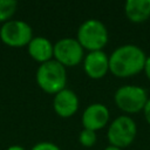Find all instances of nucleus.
Listing matches in <instances>:
<instances>
[{
    "label": "nucleus",
    "instance_id": "f257e3e1",
    "mask_svg": "<svg viewBox=\"0 0 150 150\" xmlns=\"http://www.w3.org/2000/svg\"><path fill=\"white\" fill-rule=\"evenodd\" d=\"M146 55L137 45L118 46L109 55V71L120 79L132 77L143 71Z\"/></svg>",
    "mask_w": 150,
    "mask_h": 150
},
{
    "label": "nucleus",
    "instance_id": "f03ea898",
    "mask_svg": "<svg viewBox=\"0 0 150 150\" xmlns=\"http://www.w3.org/2000/svg\"><path fill=\"white\" fill-rule=\"evenodd\" d=\"M35 80L42 91L55 95L67 88V70L61 63L53 59L38 67Z\"/></svg>",
    "mask_w": 150,
    "mask_h": 150
},
{
    "label": "nucleus",
    "instance_id": "7ed1b4c3",
    "mask_svg": "<svg viewBox=\"0 0 150 150\" xmlns=\"http://www.w3.org/2000/svg\"><path fill=\"white\" fill-rule=\"evenodd\" d=\"M76 40L84 50H103L108 43L109 33L105 25L98 19H87L77 28Z\"/></svg>",
    "mask_w": 150,
    "mask_h": 150
},
{
    "label": "nucleus",
    "instance_id": "20e7f679",
    "mask_svg": "<svg viewBox=\"0 0 150 150\" xmlns=\"http://www.w3.org/2000/svg\"><path fill=\"white\" fill-rule=\"evenodd\" d=\"M148 91L139 86L127 84L120 87L114 94L115 104L125 115L137 114L143 110L148 101Z\"/></svg>",
    "mask_w": 150,
    "mask_h": 150
},
{
    "label": "nucleus",
    "instance_id": "39448f33",
    "mask_svg": "<svg viewBox=\"0 0 150 150\" xmlns=\"http://www.w3.org/2000/svg\"><path fill=\"white\" fill-rule=\"evenodd\" d=\"M137 135V125L129 115H121L114 118L107 131V138L109 145L117 146L120 149L129 146Z\"/></svg>",
    "mask_w": 150,
    "mask_h": 150
},
{
    "label": "nucleus",
    "instance_id": "423d86ee",
    "mask_svg": "<svg viewBox=\"0 0 150 150\" xmlns=\"http://www.w3.org/2000/svg\"><path fill=\"white\" fill-rule=\"evenodd\" d=\"M33 38L30 25L22 20H9L0 27V40L8 47L20 48L28 46Z\"/></svg>",
    "mask_w": 150,
    "mask_h": 150
},
{
    "label": "nucleus",
    "instance_id": "0eeeda50",
    "mask_svg": "<svg viewBox=\"0 0 150 150\" xmlns=\"http://www.w3.org/2000/svg\"><path fill=\"white\" fill-rule=\"evenodd\" d=\"M83 59L84 49L75 38H62L54 43V60L64 68L79 66Z\"/></svg>",
    "mask_w": 150,
    "mask_h": 150
},
{
    "label": "nucleus",
    "instance_id": "6e6552de",
    "mask_svg": "<svg viewBox=\"0 0 150 150\" xmlns=\"http://www.w3.org/2000/svg\"><path fill=\"white\" fill-rule=\"evenodd\" d=\"M110 120V112L107 105L100 102L90 103L81 116V123L84 129L97 131L103 129Z\"/></svg>",
    "mask_w": 150,
    "mask_h": 150
},
{
    "label": "nucleus",
    "instance_id": "1a4fd4ad",
    "mask_svg": "<svg viewBox=\"0 0 150 150\" xmlns=\"http://www.w3.org/2000/svg\"><path fill=\"white\" fill-rule=\"evenodd\" d=\"M82 63L86 75L93 80H101L109 73V55L103 50L88 52Z\"/></svg>",
    "mask_w": 150,
    "mask_h": 150
},
{
    "label": "nucleus",
    "instance_id": "9d476101",
    "mask_svg": "<svg viewBox=\"0 0 150 150\" xmlns=\"http://www.w3.org/2000/svg\"><path fill=\"white\" fill-rule=\"evenodd\" d=\"M80 107V100L76 93L69 88H64L53 98V109L55 114L62 118H69L74 116Z\"/></svg>",
    "mask_w": 150,
    "mask_h": 150
},
{
    "label": "nucleus",
    "instance_id": "9b49d317",
    "mask_svg": "<svg viewBox=\"0 0 150 150\" xmlns=\"http://www.w3.org/2000/svg\"><path fill=\"white\" fill-rule=\"evenodd\" d=\"M27 52L34 61L41 64L54 59V43L45 36H34L27 46Z\"/></svg>",
    "mask_w": 150,
    "mask_h": 150
},
{
    "label": "nucleus",
    "instance_id": "f8f14e48",
    "mask_svg": "<svg viewBox=\"0 0 150 150\" xmlns=\"http://www.w3.org/2000/svg\"><path fill=\"white\" fill-rule=\"evenodd\" d=\"M124 13L130 22H144L150 19V0H128L124 5Z\"/></svg>",
    "mask_w": 150,
    "mask_h": 150
},
{
    "label": "nucleus",
    "instance_id": "ddd939ff",
    "mask_svg": "<svg viewBox=\"0 0 150 150\" xmlns=\"http://www.w3.org/2000/svg\"><path fill=\"white\" fill-rule=\"evenodd\" d=\"M18 8V2L15 0H0V22L5 23L12 20Z\"/></svg>",
    "mask_w": 150,
    "mask_h": 150
},
{
    "label": "nucleus",
    "instance_id": "4468645a",
    "mask_svg": "<svg viewBox=\"0 0 150 150\" xmlns=\"http://www.w3.org/2000/svg\"><path fill=\"white\" fill-rule=\"evenodd\" d=\"M96 141H97V136H96V132L93 131V130H89V129H82L79 134V142L82 146L84 148H91L96 144Z\"/></svg>",
    "mask_w": 150,
    "mask_h": 150
},
{
    "label": "nucleus",
    "instance_id": "2eb2a0df",
    "mask_svg": "<svg viewBox=\"0 0 150 150\" xmlns=\"http://www.w3.org/2000/svg\"><path fill=\"white\" fill-rule=\"evenodd\" d=\"M30 150H61V149H60L59 145H56L53 142L42 141V142H39V143L34 144Z\"/></svg>",
    "mask_w": 150,
    "mask_h": 150
},
{
    "label": "nucleus",
    "instance_id": "dca6fc26",
    "mask_svg": "<svg viewBox=\"0 0 150 150\" xmlns=\"http://www.w3.org/2000/svg\"><path fill=\"white\" fill-rule=\"evenodd\" d=\"M142 111H143V115H144V118H145L146 123L150 125V97L148 98V101H146V103H145V105H144Z\"/></svg>",
    "mask_w": 150,
    "mask_h": 150
},
{
    "label": "nucleus",
    "instance_id": "f3484780",
    "mask_svg": "<svg viewBox=\"0 0 150 150\" xmlns=\"http://www.w3.org/2000/svg\"><path fill=\"white\" fill-rule=\"evenodd\" d=\"M143 71H144L145 76H146V79L150 81V56H146V60H145V63H144Z\"/></svg>",
    "mask_w": 150,
    "mask_h": 150
},
{
    "label": "nucleus",
    "instance_id": "a211bd4d",
    "mask_svg": "<svg viewBox=\"0 0 150 150\" xmlns=\"http://www.w3.org/2000/svg\"><path fill=\"white\" fill-rule=\"evenodd\" d=\"M6 150H26L23 146H21V145H18V144H13V145H11V146H8Z\"/></svg>",
    "mask_w": 150,
    "mask_h": 150
},
{
    "label": "nucleus",
    "instance_id": "6ab92c4d",
    "mask_svg": "<svg viewBox=\"0 0 150 150\" xmlns=\"http://www.w3.org/2000/svg\"><path fill=\"white\" fill-rule=\"evenodd\" d=\"M104 150H123V149H120V148H117V146H112V145H108Z\"/></svg>",
    "mask_w": 150,
    "mask_h": 150
}]
</instances>
